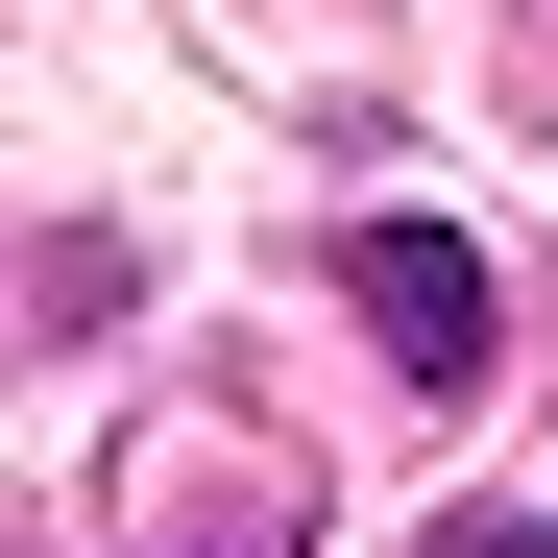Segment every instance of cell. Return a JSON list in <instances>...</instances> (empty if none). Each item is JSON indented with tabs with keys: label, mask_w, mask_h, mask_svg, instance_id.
I'll return each mask as SVG.
<instances>
[{
	"label": "cell",
	"mask_w": 558,
	"mask_h": 558,
	"mask_svg": "<svg viewBox=\"0 0 558 558\" xmlns=\"http://www.w3.org/2000/svg\"><path fill=\"white\" fill-rule=\"evenodd\" d=\"M340 292H364V340H389V389H486V243L461 219H364Z\"/></svg>",
	"instance_id": "cell-1"
},
{
	"label": "cell",
	"mask_w": 558,
	"mask_h": 558,
	"mask_svg": "<svg viewBox=\"0 0 558 558\" xmlns=\"http://www.w3.org/2000/svg\"><path fill=\"white\" fill-rule=\"evenodd\" d=\"M437 558H558V534L534 510H437Z\"/></svg>",
	"instance_id": "cell-2"
}]
</instances>
